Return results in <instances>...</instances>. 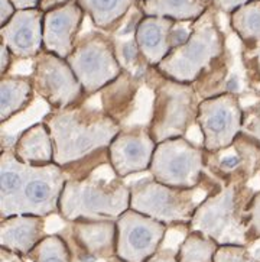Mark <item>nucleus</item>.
<instances>
[{
    "label": "nucleus",
    "mask_w": 260,
    "mask_h": 262,
    "mask_svg": "<svg viewBox=\"0 0 260 262\" xmlns=\"http://www.w3.org/2000/svg\"><path fill=\"white\" fill-rule=\"evenodd\" d=\"M42 120L50 127L54 141L55 164L61 167L107 148L123 127L101 109L85 103L67 109H51Z\"/></svg>",
    "instance_id": "1"
},
{
    "label": "nucleus",
    "mask_w": 260,
    "mask_h": 262,
    "mask_svg": "<svg viewBox=\"0 0 260 262\" xmlns=\"http://www.w3.org/2000/svg\"><path fill=\"white\" fill-rule=\"evenodd\" d=\"M254 190L249 184H217L198 203L188 230L201 232L218 245H246L249 207Z\"/></svg>",
    "instance_id": "2"
},
{
    "label": "nucleus",
    "mask_w": 260,
    "mask_h": 262,
    "mask_svg": "<svg viewBox=\"0 0 260 262\" xmlns=\"http://www.w3.org/2000/svg\"><path fill=\"white\" fill-rule=\"evenodd\" d=\"M145 83L153 89L151 120L148 123L156 144L167 139L182 138L197 123L201 99L191 83H181L163 76L151 67Z\"/></svg>",
    "instance_id": "3"
},
{
    "label": "nucleus",
    "mask_w": 260,
    "mask_h": 262,
    "mask_svg": "<svg viewBox=\"0 0 260 262\" xmlns=\"http://www.w3.org/2000/svg\"><path fill=\"white\" fill-rule=\"evenodd\" d=\"M130 209V186L125 178H97L90 176L81 180H67L59 199L61 219L116 220Z\"/></svg>",
    "instance_id": "4"
},
{
    "label": "nucleus",
    "mask_w": 260,
    "mask_h": 262,
    "mask_svg": "<svg viewBox=\"0 0 260 262\" xmlns=\"http://www.w3.org/2000/svg\"><path fill=\"white\" fill-rule=\"evenodd\" d=\"M216 15V9H208L194 22L188 39L175 47L155 68L172 80L193 84L214 59L227 51L226 35L220 29Z\"/></svg>",
    "instance_id": "5"
},
{
    "label": "nucleus",
    "mask_w": 260,
    "mask_h": 262,
    "mask_svg": "<svg viewBox=\"0 0 260 262\" xmlns=\"http://www.w3.org/2000/svg\"><path fill=\"white\" fill-rule=\"evenodd\" d=\"M130 186V209L159 220L167 226H185L193 219L198 203L197 188H178L162 184L155 178H143Z\"/></svg>",
    "instance_id": "6"
},
{
    "label": "nucleus",
    "mask_w": 260,
    "mask_h": 262,
    "mask_svg": "<svg viewBox=\"0 0 260 262\" xmlns=\"http://www.w3.org/2000/svg\"><path fill=\"white\" fill-rule=\"evenodd\" d=\"M67 61L88 99L100 93L101 89L117 78L125 70L116 55L113 39L101 31L78 38Z\"/></svg>",
    "instance_id": "7"
},
{
    "label": "nucleus",
    "mask_w": 260,
    "mask_h": 262,
    "mask_svg": "<svg viewBox=\"0 0 260 262\" xmlns=\"http://www.w3.org/2000/svg\"><path fill=\"white\" fill-rule=\"evenodd\" d=\"M202 145L185 136L167 139L156 145L151 162V177L162 184L178 188H202L205 178Z\"/></svg>",
    "instance_id": "8"
},
{
    "label": "nucleus",
    "mask_w": 260,
    "mask_h": 262,
    "mask_svg": "<svg viewBox=\"0 0 260 262\" xmlns=\"http://www.w3.org/2000/svg\"><path fill=\"white\" fill-rule=\"evenodd\" d=\"M31 80L38 97L51 109H67L88 100L67 58L43 50L32 59Z\"/></svg>",
    "instance_id": "9"
},
{
    "label": "nucleus",
    "mask_w": 260,
    "mask_h": 262,
    "mask_svg": "<svg viewBox=\"0 0 260 262\" xmlns=\"http://www.w3.org/2000/svg\"><path fill=\"white\" fill-rule=\"evenodd\" d=\"M67 180L62 167L55 162L43 167L25 165L22 184L9 216L35 214L48 217L58 214L59 199Z\"/></svg>",
    "instance_id": "10"
},
{
    "label": "nucleus",
    "mask_w": 260,
    "mask_h": 262,
    "mask_svg": "<svg viewBox=\"0 0 260 262\" xmlns=\"http://www.w3.org/2000/svg\"><path fill=\"white\" fill-rule=\"evenodd\" d=\"M243 107L237 93H223L202 99L198 104L197 125L202 148L208 152L226 149L243 130Z\"/></svg>",
    "instance_id": "11"
},
{
    "label": "nucleus",
    "mask_w": 260,
    "mask_h": 262,
    "mask_svg": "<svg viewBox=\"0 0 260 262\" xmlns=\"http://www.w3.org/2000/svg\"><path fill=\"white\" fill-rule=\"evenodd\" d=\"M204 164L211 177L221 184H249L260 174V142L242 130L226 149L205 151Z\"/></svg>",
    "instance_id": "12"
},
{
    "label": "nucleus",
    "mask_w": 260,
    "mask_h": 262,
    "mask_svg": "<svg viewBox=\"0 0 260 262\" xmlns=\"http://www.w3.org/2000/svg\"><path fill=\"white\" fill-rule=\"evenodd\" d=\"M117 237L116 255L126 262H145L149 259L165 241L168 226L159 220H155L127 209L116 219Z\"/></svg>",
    "instance_id": "13"
},
{
    "label": "nucleus",
    "mask_w": 260,
    "mask_h": 262,
    "mask_svg": "<svg viewBox=\"0 0 260 262\" xmlns=\"http://www.w3.org/2000/svg\"><path fill=\"white\" fill-rule=\"evenodd\" d=\"M61 235L80 262L107 261L116 256V220L80 219L67 222Z\"/></svg>",
    "instance_id": "14"
},
{
    "label": "nucleus",
    "mask_w": 260,
    "mask_h": 262,
    "mask_svg": "<svg viewBox=\"0 0 260 262\" xmlns=\"http://www.w3.org/2000/svg\"><path fill=\"white\" fill-rule=\"evenodd\" d=\"M193 25L194 22L143 15L136 26L134 39L145 62L149 67H158L175 47L188 39Z\"/></svg>",
    "instance_id": "15"
},
{
    "label": "nucleus",
    "mask_w": 260,
    "mask_h": 262,
    "mask_svg": "<svg viewBox=\"0 0 260 262\" xmlns=\"http://www.w3.org/2000/svg\"><path fill=\"white\" fill-rule=\"evenodd\" d=\"M156 142L148 125L122 127L109 145L110 168L119 178L145 172L151 168Z\"/></svg>",
    "instance_id": "16"
},
{
    "label": "nucleus",
    "mask_w": 260,
    "mask_h": 262,
    "mask_svg": "<svg viewBox=\"0 0 260 262\" xmlns=\"http://www.w3.org/2000/svg\"><path fill=\"white\" fill-rule=\"evenodd\" d=\"M43 13L39 8L20 9L0 26V42L16 59H34L43 51Z\"/></svg>",
    "instance_id": "17"
},
{
    "label": "nucleus",
    "mask_w": 260,
    "mask_h": 262,
    "mask_svg": "<svg viewBox=\"0 0 260 262\" xmlns=\"http://www.w3.org/2000/svg\"><path fill=\"white\" fill-rule=\"evenodd\" d=\"M87 16L77 0L43 13V50L68 58Z\"/></svg>",
    "instance_id": "18"
},
{
    "label": "nucleus",
    "mask_w": 260,
    "mask_h": 262,
    "mask_svg": "<svg viewBox=\"0 0 260 262\" xmlns=\"http://www.w3.org/2000/svg\"><path fill=\"white\" fill-rule=\"evenodd\" d=\"M45 235V217L35 214H13L0 219V246L28 255Z\"/></svg>",
    "instance_id": "19"
},
{
    "label": "nucleus",
    "mask_w": 260,
    "mask_h": 262,
    "mask_svg": "<svg viewBox=\"0 0 260 262\" xmlns=\"http://www.w3.org/2000/svg\"><path fill=\"white\" fill-rule=\"evenodd\" d=\"M145 83L142 77L123 70V73L111 83L101 89L100 109L119 125L130 118L136 107V99Z\"/></svg>",
    "instance_id": "20"
},
{
    "label": "nucleus",
    "mask_w": 260,
    "mask_h": 262,
    "mask_svg": "<svg viewBox=\"0 0 260 262\" xmlns=\"http://www.w3.org/2000/svg\"><path fill=\"white\" fill-rule=\"evenodd\" d=\"M12 151L17 160L31 167H43L55 162L54 141L43 120L23 129L15 139Z\"/></svg>",
    "instance_id": "21"
},
{
    "label": "nucleus",
    "mask_w": 260,
    "mask_h": 262,
    "mask_svg": "<svg viewBox=\"0 0 260 262\" xmlns=\"http://www.w3.org/2000/svg\"><path fill=\"white\" fill-rule=\"evenodd\" d=\"M31 76L6 74L0 78V120L6 123L26 110L35 99Z\"/></svg>",
    "instance_id": "22"
},
{
    "label": "nucleus",
    "mask_w": 260,
    "mask_h": 262,
    "mask_svg": "<svg viewBox=\"0 0 260 262\" xmlns=\"http://www.w3.org/2000/svg\"><path fill=\"white\" fill-rule=\"evenodd\" d=\"M77 3L99 31L111 34L139 0H77Z\"/></svg>",
    "instance_id": "23"
},
{
    "label": "nucleus",
    "mask_w": 260,
    "mask_h": 262,
    "mask_svg": "<svg viewBox=\"0 0 260 262\" xmlns=\"http://www.w3.org/2000/svg\"><path fill=\"white\" fill-rule=\"evenodd\" d=\"M139 8L145 16H162L176 22H195L212 8V0H143Z\"/></svg>",
    "instance_id": "24"
},
{
    "label": "nucleus",
    "mask_w": 260,
    "mask_h": 262,
    "mask_svg": "<svg viewBox=\"0 0 260 262\" xmlns=\"http://www.w3.org/2000/svg\"><path fill=\"white\" fill-rule=\"evenodd\" d=\"M230 67H231V55L227 50L223 55L214 59L198 76L193 85L201 100L230 92V87H228L230 85V81H228Z\"/></svg>",
    "instance_id": "25"
},
{
    "label": "nucleus",
    "mask_w": 260,
    "mask_h": 262,
    "mask_svg": "<svg viewBox=\"0 0 260 262\" xmlns=\"http://www.w3.org/2000/svg\"><path fill=\"white\" fill-rule=\"evenodd\" d=\"M230 16V28L242 41L243 48L260 45V0H250Z\"/></svg>",
    "instance_id": "26"
},
{
    "label": "nucleus",
    "mask_w": 260,
    "mask_h": 262,
    "mask_svg": "<svg viewBox=\"0 0 260 262\" xmlns=\"http://www.w3.org/2000/svg\"><path fill=\"white\" fill-rule=\"evenodd\" d=\"M218 244L201 232L188 230L184 241L178 246L176 256L179 262H214Z\"/></svg>",
    "instance_id": "27"
},
{
    "label": "nucleus",
    "mask_w": 260,
    "mask_h": 262,
    "mask_svg": "<svg viewBox=\"0 0 260 262\" xmlns=\"http://www.w3.org/2000/svg\"><path fill=\"white\" fill-rule=\"evenodd\" d=\"M28 258L32 262H74V255L61 233L46 235Z\"/></svg>",
    "instance_id": "28"
},
{
    "label": "nucleus",
    "mask_w": 260,
    "mask_h": 262,
    "mask_svg": "<svg viewBox=\"0 0 260 262\" xmlns=\"http://www.w3.org/2000/svg\"><path fill=\"white\" fill-rule=\"evenodd\" d=\"M103 165L110 167L109 146L92 152L91 155L85 157L83 160L64 165L62 169H64L68 180H81V178H87L92 176L94 171L99 167H103Z\"/></svg>",
    "instance_id": "29"
},
{
    "label": "nucleus",
    "mask_w": 260,
    "mask_h": 262,
    "mask_svg": "<svg viewBox=\"0 0 260 262\" xmlns=\"http://www.w3.org/2000/svg\"><path fill=\"white\" fill-rule=\"evenodd\" d=\"M242 61L246 74V84L254 93L260 85V45L253 48L242 47Z\"/></svg>",
    "instance_id": "30"
},
{
    "label": "nucleus",
    "mask_w": 260,
    "mask_h": 262,
    "mask_svg": "<svg viewBox=\"0 0 260 262\" xmlns=\"http://www.w3.org/2000/svg\"><path fill=\"white\" fill-rule=\"evenodd\" d=\"M249 246L246 245H220L214 262H254Z\"/></svg>",
    "instance_id": "31"
},
{
    "label": "nucleus",
    "mask_w": 260,
    "mask_h": 262,
    "mask_svg": "<svg viewBox=\"0 0 260 262\" xmlns=\"http://www.w3.org/2000/svg\"><path fill=\"white\" fill-rule=\"evenodd\" d=\"M260 241V190L253 195L249 207V225H247V242L249 246Z\"/></svg>",
    "instance_id": "32"
},
{
    "label": "nucleus",
    "mask_w": 260,
    "mask_h": 262,
    "mask_svg": "<svg viewBox=\"0 0 260 262\" xmlns=\"http://www.w3.org/2000/svg\"><path fill=\"white\" fill-rule=\"evenodd\" d=\"M243 132L252 135L260 142V97L256 103L244 107Z\"/></svg>",
    "instance_id": "33"
},
{
    "label": "nucleus",
    "mask_w": 260,
    "mask_h": 262,
    "mask_svg": "<svg viewBox=\"0 0 260 262\" xmlns=\"http://www.w3.org/2000/svg\"><path fill=\"white\" fill-rule=\"evenodd\" d=\"M250 0H212V8L217 12H223V13H233L235 9L243 6L246 3H249Z\"/></svg>",
    "instance_id": "34"
},
{
    "label": "nucleus",
    "mask_w": 260,
    "mask_h": 262,
    "mask_svg": "<svg viewBox=\"0 0 260 262\" xmlns=\"http://www.w3.org/2000/svg\"><path fill=\"white\" fill-rule=\"evenodd\" d=\"M15 55L10 52L8 47L5 43L0 42V76H6L9 74V70L13 64Z\"/></svg>",
    "instance_id": "35"
},
{
    "label": "nucleus",
    "mask_w": 260,
    "mask_h": 262,
    "mask_svg": "<svg viewBox=\"0 0 260 262\" xmlns=\"http://www.w3.org/2000/svg\"><path fill=\"white\" fill-rule=\"evenodd\" d=\"M16 6L12 0H0V26L6 25L16 13Z\"/></svg>",
    "instance_id": "36"
},
{
    "label": "nucleus",
    "mask_w": 260,
    "mask_h": 262,
    "mask_svg": "<svg viewBox=\"0 0 260 262\" xmlns=\"http://www.w3.org/2000/svg\"><path fill=\"white\" fill-rule=\"evenodd\" d=\"M145 262H179L178 261V256H176V251L174 249H169V248H165V249H158L155 254L152 255L149 259H146Z\"/></svg>",
    "instance_id": "37"
},
{
    "label": "nucleus",
    "mask_w": 260,
    "mask_h": 262,
    "mask_svg": "<svg viewBox=\"0 0 260 262\" xmlns=\"http://www.w3.org/2000/svg\"><path fill=\"white\" fill-rule=\"evenodd\" d=\"M26 256L17 254L15 251H10L8 248L0 249V262H26Z\"/></svg>",
    "instance_id": "38"
},
{
    "label": "nucleus",
    "mask_w": 260,
    "mask_h": 262,
    "mask_svg": "<svg viewBox=\"0 0 260 262\" xmlns=\"http://www.w3.org/2000/svg\"><path fill=\"white\" fill-rule=\"evenodd\" d=\"M74 0H39V5L38 8L41 9L42 12H48V10H52V9L59 8V6H64L67 3H71Z\"/></svg>",
    "instance_id": "39"
},
{
    "label": "nucleus",
    "mask_w": 260,
    "mask_h": 262,
    "mask_svg": "<svg viewBox=\"0 0 260 262\" xmlns=\"http://www.w3.org/2000/svg\"><path fill=\"white\" fill-rule=\"evenodd\" d=\"M12 2L16 6L17 10H20V9L38 8V5H39V0H12Z\"/></svg>",
    "instance_id": "40"
},
{
    "label": "nucleus",
    "mask_w": 260,
    "mask_h": 262,
    "mask_svg": "<svg viewBox=\"0 0 260 262\" xmlns=\"http://www.w3.org/2000/svg\"><path fill=\"white\" fill-rule=\"evenodd\" d=\"M106 262H126V261H123L122 258H119L117 255L116 256H113V258H110V259H107Z\"/></svg>",
    "instance_id": "41"
},
{
    "label": "nucleus",
    "mask_w": 260,
    "mask_h": 262,
    "mask_svg": "<svg viewBox=\"0 0 260 262\" xmlns=\"http://www.w3.org/2000/svg\"><path fill=\"white\" fill-rule=\"evenodd\" d=\"M254 94H256V96H257V97H260V85H259V87H257V90H256V92H254Z\"/></svg>",
    "instance_id": "42"
},
{
    "label": "nucleus",
    "mask_w": 260,
    "mask_h": 262,
    "mask_svg": "<svg viewBox=\"0 0 260 262\" xmlns=\"http://www.w3.org/2000/svg\"><path fill=\"white\" fill-rule=\"evenodd\" d=\"M254 262H260V259H257V261H254Z\"/></svg>",
    "instance_id": "43"
},
{
    "label": "nucleus",
    "mask_w": 260,
    "mask_h": 262,
    "mask_svg": "<svg viewBox=\"0 0 260 262\" xmlns=\"http://www.w3.org/2000/svg\"><path fill=\"white\" fill-rule=\"evenodd\" d=\"M139 2H143V0H139Z\"/></svg>",
    "instance_id": "44"
}]
</instances>
